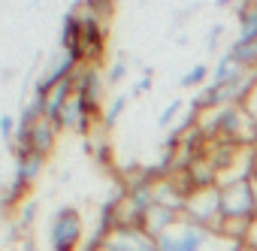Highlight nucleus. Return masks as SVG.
<instances>
[{"mask_svg": "<svg viewBox=\"0 0 257 251\" xmlns=\"http://www.w3.org/2000/svg\"><path fill=\"white\" fill-rule=\"evenodd\" d=\"M245 109H248V112L254 115V121H257V88H254V94L248 97V103H245Z\"/></svg>", "mask_w": 257, "mask_h": 251, "instance_id": "19", "label": "nucleus"}, {"mask_svg": "<svg viewBox=\"0 0 257 251\" xmlns=\"http://www.w3.org/2000/svg\"><path fill=\"white\" fill-rule=\"evenodd\" d=\"M22 251H34V242H31V239H28V242H25V245H22Z\"/></svg>", "mask_w": 257, "mask_h": 251, "instance_id": "20", "label": "nucleus"}, {"mask_svg": "<svg viewBox=\"0 0 257 251\" xmlns=\"http://www.w3.org/2000/svg\"><path fill=\"white\" fill-rule=\"evenodd\" d=\"M103 251H158V239L143 227H115L106 236Z\"/></svg>", "mask_w": 257, "mask_h": 251, "instance_id": "4", "label": "nucleus"}, {"mask_svg": "<svg viewBox=\"0 0 257 251\" xmlns=\"http://www.w3.org/2000/svg\"><path fill=\"white\" fill-rule=\"evenodd\" d=\"M182 106H185L182 100H173V103H167V106H164V112L158 115V128H170V124L176 121V115H179V109H182Z\"/></svg>", "mask_w": 257, "mask_h": 251, "instance_id": "12", "label": "nucleus"}, {"mask_svg": "<svg viewBox=\"0 0 257 251\" xmlns=\"http://www.w3.org/2000/svg\"><path fill=\"white\" fill-rule=\"evenodd\" d=\"M16 131H19L16 118H13V115H0V137H4V140H13Z\"/></svg>", "mask_w": 257, "mask_h": 251, "instance_id": "15", "label": "nucleus"}, {"mask_svg": "<svg viewBox=\"0 0 257 251\" xmlns=\"http://www.w3.org/2000/svg\"><path fill=\"white\" fill-rule=\"evenodd\" d=\"M127 100H131V94H115V100H112V103L106 106V112H103V124H106V128H112V124L121 118V112H124Z\"/></svg>", "mask_w": 257, "mask_h": 251, "instance_id": "11", "label": "nucleus"}, {"mask_svg": "<svg viewBox=\"0 0 257 251\" xmlns=\"http://www.w3.org/2000/svg\"><path fill=\"white\" fill-rule=\"evenodd\" d=\"M182 218H185V221H191V224L209 227L212 233H218V230H221V221H224V218H221V197H218V185L194 191V194L185 200Z\"/></svg>", "mask_w": 257, "mask_h": 251, "instance_id": "2", "label": "nucleus"}, {"mask_svg": "<svg viewBox=\"0 0 257 251\" xmlns=\"http://www.w3.org/2000/svg\"><path fill=\"white\" fill-rule=\"evenodd\" d=\"M43 167H46V158H43V155H19V161H16V176H13V188H10V194H7V203H10V200H19V197L34 185V179L43 173Z\"/></svg>", "mask_w": 257, "mask_h": 251, "instance_id": "5", "label": "nucleus"}, {"mask_svg": "<svg viewBox=\"0 0 257 251\" xmlns=\"http://www.w3.org/2000/svg\"><path fill=\"white\" fill-rule=\"evenodd\" d=\"M242 245H248L251 251H257V218L248 224V233H245V242H242Z\"/></svg>", "mask_w": 257, "mask_h": 251, "instance_id": "16", "label": "nucleus"}, {"mask_svg": "<svg viewBox=\"0 0 257 251\" xmlns=\"http://www.w3.org/2000/svg\"><path fill=\"white\" fill-rule=\"evenodd\" d=\"M245 73H248V70H245L230 52H224V55L215 61V67H212V85H221V88H224V85H233V82H239Z\"/></svg>", "mask_w": 257, "mask_h": 251, "instance_id": "8", "label": "nucleus"}, {"mask_svg": "<svg viewBox=\"0 0 257 251\" xmlns=\"http://www.w3.org/2000/svg\"><path fill=\"white\" fill-rule=\"evenodd\" d=\"M209 73H212V70H209V64H206V61H197V64H194L182 79H179V88H197V91H200V88H206V85H209V82H206V79H209Z\"/></svg>", "mask_w": 257, "mask_h": 251, "instance_id": "10", "label": "nucleus"}, {"mask_svg": "<svg viewBox=\"0 0 257 251\" xmlns=\"http://www.w3.org/2000/svg\"><path fill=\"white\" fill-rule=\"evenodd\" d=\"M76 94L85 106V112L94 118L97 115V106H100V97H103V76L97 67H88L85 73L76 76Z\"/></svg>", "mask_w": 257, "mask_h": 251, "instance_id": "6", "label": "nucleus"}, {"mask_svg": "<svg viewBox=\"0 0 257 251\" xmlns=\"http://www.w3.org/2000/svg\"><path fill=\"white\" fill-rule=\"evenodd\" d=\"M34 212H37V203H25V212H22V224L25 227L34 221Z\"/></svg>", "mask_w": 257, "mask_h": 251, "instance_id": "18", "label": "nucleus"}, {"mask_svg": "<svg viewBox=\"0 0 257 251\" xmlns=\"http://www.w3.org/2000/svg\"><path fill=\"white\" fill-rule=\"evenodd\" d=\"M221 197V218L224 221H245L251 224L257 218V191L248 176H233L218 182Z\"/></svg>", "mask_w": 257, "mask_h": 251, "instance_id": "1", "label": "nucleus"}, {"mask_svg": "<svg viewBox=\"0 0 257 251\" xmlns=\"http://www.w3.org/2000/svg\"><path fill=\"white\" fill-rule=\"evenodd\" d=\"M49 242H52V251H76V245L82 242V215L73 206H64L55 212L49 227Z\"/></svg>", "mask_w": 257, "mask_h": 251, "instance_id": "3", "label": "nucleus"}, {"mask_svg": "<svg viewBox=\"0 0 257 251\" xmlns=\"http://www.w3.org/2000/svg\"><path fill=\"white\" fill-rule=\"evenodd\" d=\"M236 251H251V248L248 245H236Z\"/></svg>", "mask_w": 257, "mask_h": 251, "instance_id": "21", "label": "nucleus"}, {"mask_svg": "<svg viewBox=\"0 0 257 251\" xmlns=\"http://www.w3.org/2000/svg\"><path fill=\"white\" fill-rule=\"evenodd\" d=\"M124 76H127V61H124V58H118V61L109 67V73H106V82H109V85H118Z\"/></svg>", "mask_w": 257, "mask_h": 251, "instance_id": "13", "label": "nucleus"}, {"mask_svg": "<svg viewBox=\"0 0 257 251\" xmlns=\"http://www.w3.org/2000/svg\"><path fill=\"white\" fill-rule=\"evenodd\" d=\"M182 221V212L179 209H170V206H152L149 212H146V218H143V230L149 233V236H164L167 230H173L176 224Z\"/></svg>", "mask_w": 257, "mask_h": 251, "instance_id": "7", "label": "nucleus"}, {"mask_svg": "<svg viewBox=\"0 0 257 251\" xmlns=\"http://www.w3.org/2000/svg\"><path fill=\"white\" fill-rule=\"evenodd\" d=\"M236 22H239V34L236 43H257V4H239L236 7Z\"/></svg>", "mask_w": 257, "mask_h": 251, "instance_id": "9", "label": "nucleus"}, {"mask_svg": "<svg viewBox=\"0 0 257 251\" xmlns=\"http://www.w3.org/2000/svg\"><path fill=\"white\" fill-rule=\"evenodd\" d=\"M146 91H152V70H146V76L134 85V94H146Z\"/></svg>", "mask_w": 257, "mask_h": 251, "instance_id": "17", "label": "nucleus"}, {"mask_svg": "<svg viewBox=\"0 0 257 251\" xmlns=\"http://www.w3.org/2000/svg\"><path fill=\"white\" fill-rule=\"evenodd\" d=\"M221 37H224V25H221V22H215V25L209 28V34H206V49H209V52H215Z\"/></svg>", "mask_w": 257, "mask_h": 251, "instance_id": "14", "label": "nucleus"}]
</instances>
